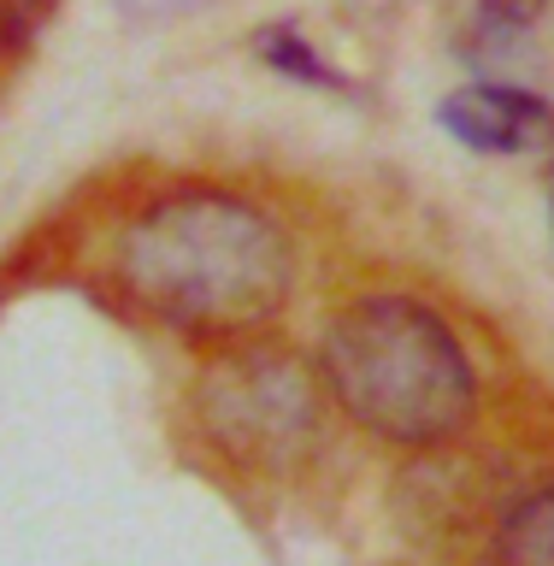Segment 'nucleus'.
I'll return each instance as SVG.
<instances>
[{
    "instance_id": "obj_1",
    "label": "nucleus",
    "mask_w": 554,
    "mask_h": 566,
    "mask_svg": "<svg viewBox=\"0 0 554 566\" xmlns=\"http://www.w3.org/2000/svg\"><path fill=\"white\" fill-rule=\"evenodd\" d=\"M295 254L265 207L230 189H177L118 242V283L171 331L230 336L283 313Z\"/></svg>"
},
{
    "instance_id": "obj_2",
    "label": "nucleus",
    "mask_w": 554,
    "mask_h": 566,
    "mask_svg": "<svg viewBox=\"0 0 554 566\" xmlns=\"http://www.w3.org/2000/svg\"><path fill=\"white\" fill-rule=\"evenodd\" d=\"M331 401L372 437L401 449H437L467 431L478 371L449 318L414 295H366L343 307L318 348Z\"/></svg>"
},
{
    "instance_id": "obj_3",
    "label": "nucleus",
    "mask_w": 554,
    "mask_h": 566,
    "mask_svg": "<svg viewBox=\"0 0 554 566\" xmlns=\"http://www.w3.org/2000/svg\"><path fill=\"white\" fill-rule=\"evenodd\" d=\"M201 424L224 454L283 467L318 424V384L290 354H237L201 384Z\"/></svg>"
},
{
    "instance_id": "obj_4",
    "label": "nucleus",
    "mask_w": 554,
    "mask_h": 566,
    "mask_svg": "<svg viewBox=\"0 0 554 566\" xmlns=\"http://www.w3.org/2000/svg\"><path fill=\"white\" fill-rule=\"evenodd\" d=\"M437 124L472 154H537L554 148V106L513 83H472L437 106Z\"/></svg>"
},
{
    "instance_id": "obj_5",
    "label": "nucleus",
    "mask_w": 554,
    "mask_h": 566,
    "mask_svg": "<svg viewBox=\"0 0 554 566\" xmlns=\"http://www.w3.org/2000/svg\"><path fill=\"white\" fill-rule=\"evenodd\" d=\"M495 566H554V484L531 490L520 507L502 520L490 548Z\"/></svg>"
},
{
    "instance_id": "obj_6",
    "label": "nucleus",
    "mask_w": 554,
    "mask_h": 566,
    "mask_svg": "<svg viewBox=\"0 0 554 566\" xmlns=\"http://www.w3.org/2000/svg\"><path fill=\"white\" fill-rule=\"evenodd\" d=\"M260 60L272 65L278 77H295V83H313V88H348V83L325 65V53H318L313 42H301V35H295L290 24L260 30Z\"/></svg>"
},
{
    "instance_id": "obj_7",
    "label": "nucleus",
    "mask_w": 554,
    "mask_h": 566,
    "mask_svg": "<svg viewBox=\"0 0 554 566\" xmlns=\"http://www.w3.org/2000/svg\"><path fill=\"white\" fill-rule=\"evenodd\" d=\"M42 12H48V0H0V42H24V35L42 24Z\"/></svg>"
},
{
    "instance_id": "obj_8",
    "label": "nucleus",
    "mask_w": 554,
    "mask_h": 566,
    "mask_svg": "<svg viewBox=\"0 0 554 566\" xmlns=\"http://www.w3.org/2000/svg\"><path fill=\"white\" fill-rule=\"evenodd\" d=\"M543 7H548V0H484V24L502 30V35H513V30H525Z\"/></svg>"
},
{
    "instance_id": "obj_9",
    "label": "nucleus",
    "mask_w": 554,
    "mask_h": 566,
    "mask_svg": "<svg viewBox=\"0 0 554 566\" xmlns=\"http://www.w3.org/2000/svg\"><path fill=\"white\" fill-rule=\"evenodd\" d=\"M548 230H554V189H548Z\"/></svg>"
}]
</instances>
